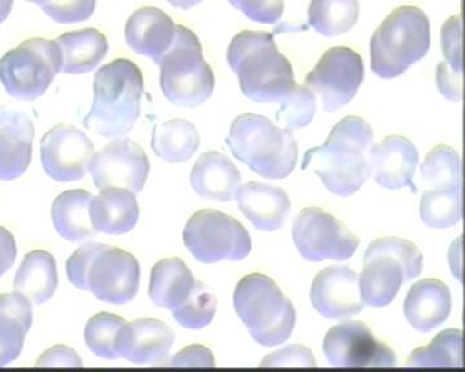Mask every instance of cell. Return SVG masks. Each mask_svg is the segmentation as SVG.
I'll list each match as a JSON object with an SVG mask.
<instances>
[{"instance_id": "cell-1", "label": "cell", "mask_w": 465, "mask_h": 372, "mask_svg": "<svg viewBox=\"0 0 465 372\" xmlns=\"http://www.w3.org/2000/svg\"><path fill=\"white\" fill-rule=\"evenodd\" d=\"M374 144V131L365 119L349 115L335 124L322 146L305 152L302 170L313 171L331 193L349 197L371 176Z\"/></svg>"}, {"instance_id": "cell-2", "label": "cell", "mask_w": 465, "mask_h": 372, "mask_svg": "<svg viewBox=\"0 0 465 372\" xmlns=\"http://www.w3.org/2000/svg\"><path fill=\"white\" fill-rule=\"evenodd\" d=\"M242 93L256 103H280L296 87L292 65L278 51L272 33L243 30L226 52Z\"/></svg>"}, {"instance_id": "cell-3", "label": "cell", "mask_w": 465, "mask_h": 372, "mask_svg": "<svg viewBox=\"0 0 465 372\" xmlns=\"http://www.w3.org/2000/svg\"><path fill=\"white\" fill-rule=\"evenodd\" d=\"M143 93V73L134 61L106 64L94 75V102L84 126L106 139L127 135L140 117Z\"/></svg>"}, {"instance_id": "cell-4", "label": "cell", "mask_w": 465, "mask_h": 372, "mask_svg": "<svg viewBox=\"0 0 465 372\" xmlns=\"http://www.w3.org/2000/svg\"><path fill=\"white\" fill-rule=\"evenodd\" d=\"M226 144L237 160L265 179L287 178L298 164V142L292 131L262 115L244 113L232 121Z\"/></svg>"}, {"instance_id": "cell-5", "label": "cell", "mask_w": 465, "mask_h": 372, "mask_svg": "<svg viewBox=\"0 0 465 372\" xmlns=\"http://www.w3.org/2000/svg\"><path fill=\"white\" fill-rule=\"evenodd\" d=\"M430 48V24L423 9H394L370 41L372 72L382 79L397 78L423 60Z\"/></svg>"}, {"instance_id": "cell-6", "label": "cell", "mask_w": 465, "mask_h": 372, "mask_svg": "<svg viewBox=\"0 0 465 372\" xmlns=\"http://www.w3.org/2000/svg\"><path fill=\"white\" fill-rule=\"evenodd\" d=\"M232 300L235 312L260 346H280L292 335L295 308L271 277L262 273L243 277Z\"/></svg>"}, {"instance_id": "cell-7", "label": "cell", "mask_w": 465, "mask_h": 372, "mask_svg": "<svg viewBox=\"0 0 465 372\" xmlns=\"http://www.w3.org/2000/svg\"><path fill=\"white\" fill-rule=\"evenodd\" d=\"M363 265L358 276L361 298L365 305L382 308L396 299L403 283L420 276L423 255L410 240L384 237L367 247Z\"/></svg>"}, {"instance_id": "cell-8", "label": "cell", "mask_w": 465, "mask_h": 372, "mask_svg": "<svg viewBox=\"0 0 465 372\" xmlns=\"http://www.w3.org/2000/svg\"><path fill=\"white\" fill-rule=\"evenodd\" d=\"M157 65L162 93L173 105L195 108L215 90V75L203 57L200 39L188 27L176 25L173 44Z\"/></svg>"}, {"instance_id": "cell-9", "label": "cell", "mask_w": 465, "mask_h": 372, "mask_svg": "<svg viewBox=\"0 0 465 372\" xmlns=\"http://www.w3.org/2000/svg\"><path fill=\"white\" fill-rule=\"evenodd\" d=\"M60 70L56 42L27 39L0 59V83L9 96L33 102L45 93Z\"/></svg>"}, {"instance_id": "cell-10", "label": "cell", "mask_w": 465, "mask_h": 372, "mask_svg": "<svg viewBox=\"0 0 465 372\" xmlns=\"http://www.w3.org/2000/svg\"><path fill=\"white\" fill-rule=\"evenodd\" d=\"M183 245L198 261H241L251 252L247 229L232 216L216 210L193 213L183 231Z\"/></svg>"}, {"instance_id": "cell-11", "label": "cell", "mask_w": 465, "mask_h": 372, "mask_svg": "<svg viewBox=\"0 0 465 372\" xmlns=\"http://www.w3.org/2000/svg\"><path fill=\"white\" fill-rule=\"evenodd\" d=\"M292 238L300 256L313 262L349 260L360 246L356 234L318 207H308L296 216Z\"/></svg>"}, {"instance_id": "cell-12", "label": "cell", "mask_w": 465, "mask_h": 372, "mask_svg": "<svg viewBox=\"0 0 465 372\" xmlns=\"http://www.w3.org/2000/svg\"><path fill=\"white\" fill-rule=\"evenodd\" d=\"M365 79V64L356 51L332 47L305 78V87L322 100L326 112H336L356 97Z\"/></svg>"}, {"instance_id": "cell-13", "label": "cell", "mask_w": 465, "mask_h": 372, "mask_svg": "<svg viewBox=\"0 0 465 372\" xmlns=\"http://www.w3.org/2000/svg\"><path fill=\"white\" fill-rule=\"evenodd\" d=\"M139 288L137 259L118 247L99 243L88 267L85 291H91L104 303L124 305L134 300Z\"/></svg>"}, {"instance_id": "cell-14", "label": "cell", "mask_w": 465, "mask_h": 372, "mask_svg": "<svg viewBox=\"0 0 465 372\" xmlns=\"http://www.w3.org/2000/svg\"><path fill=\"white\" fill-rule=\"evenodd\" d=\"M323 352L333 367H396L397 356L362 322H342L327 332Z\"/></svg>"}, {"instance_id": "cell-15", "label": "cell", "mask_w": 465, "mask_h": 372, "mask_svg": "<svg viewBox=\"0 0 465 372\" xmlns=\"http://www.w3.org/2000/svg\"><path fill=\"white\" fill-rule=\"evenodd\" d=\"M92 180L99 191L125 189L136 194L148 180V155L133 140L118 137L94 152L90 167Z\"/></svg>"}, {"instance_id": "cell-16", "label": "cell", "mask_w": 465, "mask_h": 372, "mask_svg": "<svg viewBox=\"0 0 465 372\" xmlns=\"http://www.w3.org/2000/svg\"><path fill=\"white\" fill-rule=\"evenodd\" d=\"M94 154V145L79 128L57 124L41 142V161L45 172L58 182L84 179Z\"/></svg>"}, {"instance_id": "cell-17", "label": "cell", "mask_w": 465, "mask_h": 372, "mask_svg": "<svg viewBox=\"0 0 465 372\" xmlns=\"http://www.w3.org/2000/svg\"><path fill=\"white\" fill-rule=\"evenodd\" d=\"M312 305L327 319H347L365 309L358 274L348 267H329L317 274L311 288Z\"/></svg>"}, {"instance_id": "cell-18", "label": "cell", "mask_w": 465, "mask_h": 372, "mask_svg": "<svg viewBox=\"0 0 465 372\" xmlns=\"http://www.w3.org/2000/svg\"><path fill=\"white\" fill-rule=\"evenodd\" d=\"M35 130L32 119L17 109L0 108V180L23 176L32 163Z\"/></svg>"}, {"instance_id": "cell-19", "label": "cell", "mask_w": 465, "mask_h": 372, "mask_svg": "<svg viewBox=\"0 0 465 372\" xmlns=\"http://www.w3.org/2000/svg\"><path fill=\"white\" fill-rule=\"evenodd\" d=\"M418 163V149L407 137H385L381 144L372 146V173L382 188L397 191L409 186L416 193L414 176Z\"/></svg>"}, {"instance_id": "cell-20", "label": "cell", "mask_w": 465, "mask_h": 372, "mask_svg": "<svg viewBox=\"0 0 465 372\" xmlns=\"http://www.w3.org/2000/svg\"><path fill=\"white\" fill-rule=\"evenodd\" d=\"M176 25L166 12L155 7L134 11L125 24V42L137 54L158 64L173 44Z\"/></svg>"}, {"instance_id": "cell-21", "label": "cell", "mask_w": 465, "mask_h": 372, "mask_svg": "<svg viewBox=\"0 0 465 372\" xmlns=\"http://www.w3.org/2000/svg\"><path fill=\"white\" fill-rule=\"evenodd\" d=\"M235 198L241 211L259 230H278L289 218V195L277 186L250 181L240 186Z\"/></svg>"}, {"instance_id": "cell-22", "label": "cell", "mask_w": 465, "mask_h": 372, "mask_svg": "<svg viewBox=\"0 0 465 372\" xmlns=\"http://www.w3.org/2000/svg\"><path fill=\"white\" fill-rule=\"evenodd\" d=\"M451 309V292L448 285L436 279H421L411 286L403 305L407 322L420 332L439 328L449 318Z\"/></svg>"}, {"instance_id": "cell-23", "label": "cell", "mask_w": 465, "mask_h": 372, "mask_svg": "<svg viewBox=\"0 0 465 372\" xmlns=\"http://www.w3.org/2000/svg\"><path fill=\"white\" fill-rule=\"evenodd\" d=\"M191 185L204 200L228 202L235 198L241 186L237 166L223 152H204L191 172Z\"/></svg>"}, {"instance_id": "cell-24", "label": "cell", "mask_w": 465, "mask_h": 372, "mask_svg": "<svg viewBox=\"0 0 465 372\" xmlns=\"http://www.w3.org/2000/svg\"><path fill=\"white\" fill-rule=\"evenodd\" d=\"M91 221L97 233H128L139 221L140 209L134 193L125 189H104L92 197Z\"/></svg>"}, {"instance_id": "cell-25", "label": "cell", "mask_w": 465, "mask_h": 372, "mask_svg": "<svg viewBox=\"0 0 465 372\" xmlns=\"http://www.w3.org/2000/svg\"><path fill=\"white\" fill-rule=\"evenodd\" d=\"M61 57L60 73L85 74L96 68L109 52L108 38L97 29L75 30L56 39Z\"/></svg>"}, {"instance_id": "cell-26", "label": "cell", "mask_w": 465, "mask_h": 372, "mask_svg": "<svg viewBox=\"0 0 465 372\" xmlns=\"http://www.w3.org/2000/svg\"><path fill=\"white\" fill-rule=\"evenodd\" d=\"M33 325L32 301L15 291L0 295V367L16 361Z\"/></svg>"}, {"instance_id": "cell-27", "label": "cell", "mask_w": 465, "mask_h": 372, "mask_svg": "<svg viewBox=\"0 0 465 372\" xmlns=\"http://www.w3.org/2000/svg\"><path fill=\"white\" fill-rule=\"evenodd\" d=\"M174 341L173 328L154 318L128 323L124 358L134 365H158L167 359Z\"/></svg>"}, {"instance_id": "cell-28", "label": "cell", "mask_w": 465, "mask_h": 372, "mask_svg": "<svg viewBox=\"0 0 465 372\" xmlns=\"http://www.w3.org/2000/svg\"><path fill=\"white\" fill-rule=\"evenodd\" d=\"M92 194L82 189H73L58 195L51 207L54 227L69 242H82L96 236L91 221Z\"/></svg>"}, {"instance_id": "cell-29", "label": "cell", "mask_w": 465, "mask_h": 372, "mask_svg": "<svg viewBox=\"0 0 465 372\" xmlns=\"http://www.w3.org/2000/svg\"><path fill=\"white\" fill-rule=\"evenodd\" d=\"M57 264L45 250L29 252L21 262L14 279V289L34 304H45L56 292Z\"/></svg>"}, {"instance_id": "cell-30", "label": "cell", "mask_w": 465, "mask_h": 372, "mask_svg": "<svg viewBox=\"0 0 465 372\" xmlns=\"http://www.w3.org/2000/svg\"><path fill=\"white\" fill-rule=\"evenodd\" d=\"M194 285V277L182 259H163L150 273V300L157 307L173 310L186 300Z\"/></svg>"}, {"instance_id": "cell-31", "label": "cell", "mask_w": 465, "mask_h": 372, "mask_svg": "<svg viewBox=\"0 0 465 372\" xmlns=\"http://www.w3.org/2000/svg\"><path fill=\"white\" fill-rule=\"evenodd\" d=\"M197 127L186 119H171L153 128L152 149L161 160L182 163L200 148Z\"/></svg>"}, {"instance_id": "cell-32", "label": "cell", "mask_w": 465, "mask_h": 372, "mask_svg": "<svg viewBox=\"0 0 465 372\" xmlns=\"http://www.w3.org/2000/svg\"><path fill=\"white\" fill-rule=\"evenodd\" d=\"M127 338L128 322L116 314H96L85 325V344L100 358L110 361L124 358Z\"/></svg>"}, {"instance_id": "cell-33", "label": "cell", "mask_w": 465, "mask_h": 372, "mask_svg": "<svg viewBox=\"0 0 465 372\" xmlns=\"http://www.w3.org/2000/svg\"><path fill=\"white\" fill-rule=\"evenodd\" d=\"M360 17L358 0H311L308 24L318 34L338 36L356 26Z\"/></svg>"}, {"instance_id": "cell-34", "label": "cell", "mask_w": 465, "mask_h": 372, "mask_svg": "<svg viewBox=\"0 0 465 372\" xmlns=\"http://www.w3.org/2000/svg\"><path fill=\"white\" fill-rule=\"evenodd\" d=\"M420 173L427 191H460V158L448 145L428 152Z\"/></svg>"}, {"instance_id": "cell-35", "label": "cell", "mask_w": 465, "mask_h": 372, "mask_svg": "<svg viewBox=\"0 0 465 372\" xmlns=\"http://www.w3.org/2000/svg\"><path fill=\"white\" fill-rule=\"evenodd\" d=\"M461 331H440L430 346L420 347L407 359L409 367H463Z\"/></svg>"}, {"instance_id": "cell-36", "label": "cell", "mask_w": 465, "mask_h": 372, "mask_svg": "<svg viewBox=\"0 0 465 372\" xmlns=\"http://www.w3.org/2000/svg\"><path fill=\"white\" fill-rule=\"evenodd\" d=\"M420 218L427 227L448 229L461 218L460 191H425L420 201Z\"/></svg>"}, {"instance_id": "cell-37", "label": "cell", "mask_w": 465, "mask_h": 372, "mask_svg": "<svg viewBox=\"0 0 465 372\" xmlns=\"http://www.w3.org/2000/svg\"><path fill=\"white\" fill-rule=\"evenodd\" d=\"M215 294L204 283L195 280L194 288L183 303L171 310L173 318L183 328L201 330L213 322L216 314Z\"/></svg>"}, {"instance_id": "cell-38", "label": "cell", "mask_w": 465, "mask_h": 372, "mask_svg": "<svg viewBox=\"0 0 465 372\" xmlns=\"http://www.w3.org/2000/svg\"><path fill=\"white\" fill-rule=\"evenodd\" d=\"M280 103L275 119L287 130L293 131L307 127L316 115V94L308 87L296 85Z\"/></svg>"}, {"instance_id": "cell-39", "label": "cell", "mask_w": 465, "mask_h": 372, "mask_svg": "<svg viewBox=\"0 0 465 372\" xmlns=\"http://www.w3.org/2000/svg\"><path fill=\"white\" fill-rule=\"evenodd\" d=\"M41 8L54 23H84L94 15L96 0H47Z\"/></svg>"}, {"instance_id": "cell-40", "label": "cell", "mask_w": 465, "mask_h": 372, "mask_svg": "<svg viewBox=\"0 0 465 372\" xmlns=\"http://www.w3.org/2000/svg\"><path fill=\"white\" fill-rule=\"evenodd\" d=\"M229 3L253 23L275 25L283 16L284 0H229Z\"/></svg>"}, {"instance_id": "cell-41", "label": "cell", "mask_w": 465, "mask_h": 372, "mask_svg": "<svg viewBox=\"0 0 465 372\" xmlns=\"http://www.w3.org/2000/svg\"><path fill=\"white\" fill-rule=\"evenodd\" d=\"M440 45H442L445 63L457 73H463L461 59V21L460 16L450 17L440 30Z\"/></svg>"}, {"instance_id": "cell-42", "label": "cell", "mask_w": 465, "mask_h": 372, "mask_svg": "<svg viewBox=\"0 0 465 372\" xmlns=\"http://www.w3.org/2000/svg\"><path fill=\"white\" fill-rule=\"evenodd\" d=\"M260 367H317V364L309 348L290 346L266 356Z\"/></svg>"}, {"instance_id": "cell-43", "label": "cell", "mask_w": 465, "mask_h": 372, "mask_svg": "<svg viewBox=\"0 0 465 372\" xmlns=\"http://www.w3.org/2000/svg\"><path fill=\"white\" fill-rule=\"evenodd\" d=\"M97 246L99 243H88V245L79 247L66 262L67 279L73 286L82 291H85V277H87L88 267H90L92 256L96 252Z\"/></svg>"}, {"instance_id": "cell-44", "label": "cell", "mask_w": 465, "mask_h": 372, "mask_svg": "<svg viewBox=\"0 0 465 372\" xmlns=\"http://www.w3.org/2000/svg\"><path fill=\"white\" fill-rule=\"evenodd\" d=\"M173 367H215V357L203 346H189L173 357Z\"/></svg>"}, {"instance_id": "cell-45", "label": "cell", "mask_w": 465, "mask_h": 372, "mask_svg": "<svg viewBox=\"0 0 465 372\" xmlns=\"http://www.w3.org/2000/svg\"><path fill=\"white\" fill-rule=\"evenodd\" d=\"M38 367H82L81 357L74 349L66 346H54L45 350L38 361Z\"/></svg>"}, {"instance_id": "cell-46", "label": "cell", "mask_w": 465, "mask_h": 372, "mask_svg": "<svg viewBox=\"0 0 465 372\" xmlns=\"http://www.w3.org/2000/svg\"><path fill=\"white\" fill-rule=\"evenodd\" d=\"M436 82L440 94L450 102L461 99V74L450 68L445 61L437 65Z\"/></svg>"}, {"instance_id": "cell-47", "label": "cell", "mask_w": 465, "mask_h": 372, "mask_svg": "<svg viewBox=\"0 0 465 372\" xmlns=\"http://www.w3.org/2000/svg\"><path fill=\"white\" fill-rule=\"evenodd\" d=\"M16 258V240L8 229L0 225V277L14 267Z\"/></svg>"}, {"instance_id": "cell-48", "label": "cell", "mask_w": 465, "mask_h": 372, "mask_svg": "<svg viewBox=\"0 0 465 372\" xmlns=\"http://www.w3.org/2000/svg\"><path fill=\"white\" fill-rule=\"evenodd\" d=\"M171 5L174 8L183 9H191L195 7V5H200V3L203 2V0H167Z\"/></svg>"}, {"instance_id": "cell-49", "label": "cell", "mask_w": 465, "mask_h": 372, "mask_svg": "<svg viewBox=\"0 0 465 372\" xmlns=\"http://www.w3.org/2000/svg\"><path fill=\"white\" fill-rule=\"evenodd\" d=\"M14 7V0H0V24L7 20Z\"/></svg>"}, {"instance_id": "cell-50", "label": "cell", "mask_w": 465, "mask_h": 372, "mask_svg": "<svg viewBox=\"0 0 465 372\" xmlns=\"http://www.w3.org/2000/svg\"><path fill=\"white\" fill-rule=\"evenodd\" d=\"M26 2L35 3V5H39V7H41V5H43V3L47 2V0H26Z\"/></svg>"}]
</instances>
